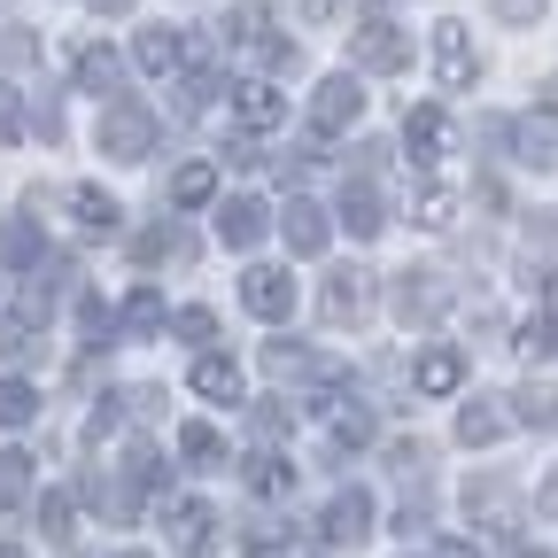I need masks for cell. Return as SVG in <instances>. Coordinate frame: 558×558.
Masks as SVG:
<instances>
[{
  "instance_id": "1",
  "label": "cell",
  "mask_w": 558,
  "mask_h": 558,
  "mask_svg": "<svg viewBox=\"0 0 558 558\" xmlns=\"http://www.w3.org/2000/svg\"><path fill=\"white\" fill-rule=\"evenodd\" d=\"M156 148V109H140V101H117L109 117H101V156H117V163H140Z\"/></svg>"
},
{
  "instance_id": "2",
  "label": "cell",
  "mask_w": 558,
  "mask_h": 558,
  "mask_svg": "<svg viewBox=\"0 0 558 558\" xmlns=\"http://www.w3.org/2000/svg\"><path fill=\"white\" fill-rule=\"evenodd\" d=\"M357 117H365V86L349 78V70H333V78L318 86V101H311V132H341Z\"/></svg>"
},
{
  "instance_id": "3",
  "label": "cell",
  "mask_w": 558,
  "mask_h": 558,
  "mask_svg": "<svg viewBox=\"0 0 558 558\" xmlns=\"http://www.w3.org/2000/svg\"><path fill=\"white\" fill-rule=\"evenodd\" d=\"M357 70H373V78H396V70H411V39L396 32V24H365L357 32Z\"/></svg>"
},
{
  "instance_id": "4",
  "label": "cell",
  "mask_w": 558,
  "mask_h": 558,
  "mask_svg": "<svg viewBox=\"0 0 558 558\" xmlns=\"http://www.w3.org/2000/svg\"><path fill=\"white\" fill-rule=\"evenodd\" d=\"M241 303H248L256 318H288V311H295V279L271 271V264H256V271L241 279Z\"/></svg>"
},
{
  "instance_id": "5",
  "label": "cell",
  "mask_w": 558,
  "mask_h": 558,
  "mask_svg": "<svg viewBox=\"0 0 558 558\" xmlns=\"http://www.w3.org/2000/svg\"><path fill=\"white\" fill-rule=\"evenodd\" d=\"M442 303H450V288H442L435 271H403V279H396V318H403V326H427Z\"/></svg>"
},
{
  "instance_id": "6",
  "label": "cell",
  "mask_w": 558,
  "mask_h": 558,
  "mask_svg": "<svg viewBox=\"0 0 558 558\" xmlns=\"http://www.w3.org/2000/svg\"><path fill=\"white\" fill-rule=\"evenodd\" d=\"M279 233H288V248H295V256H318V248H326V209L295 194L288 209H279Z\"/></svg>"
},
{
  "instance_id": "7",
  "label": "cell",
  "mask_w": 558,
  "mask_h": 558,
  "mask_svg": "<svg viewBox=\"0 0 558 558\" xmlns=\"http://www.w3.org/2000/svg\"><path fill=\"white\" fill-rule=\"evenodd\" d=\"M403 148H411V163H442V148H450V117H442V109H411Z\"/></svg>"
},
{
  "instance_id": "8",
  "label": "cell",
  "mask_w": 558,
  "mask_h": 558,
  "mask_svg": "<svg viewBox=\"0 0 558 558\" xmlns=\"http://www.w3.org/2000/svg\"><path fill=\"white\" fill-rule=\"evenodd\" d=\"M218 241H226V248H256V241H264V202H256V194H233V202L218 209Z\"/></svg>"
},
{
  "instance_id": "9",
  "label": "cell",
  "mask_w": 558,
  "mask_h": 558,
  "mask_svg": "<svg viewBox=\"0 0 558 558\" xmlns=\"http://www.w3.org/2000/svg\"><path fill=\"white\" fill-rule=\"evenodd\" d=\"M458 380H465V357H458V349H427V357H418V373H411L418 396H450Z\"/></svg>"
},
{
  "instance_id": "10",
  "label": "cell",
  "mask_w": 558,
  "mask_h": 558,
  "mask_svg": "<svg viewBox=\"0 0 558 558\" xmlns=\"http://www.w3.org/2000/svg\"><path fill=\"white\" fill-rule=\"evenodd\" d=\"M435 70H442V86H465L473 78V47L458 24H435Z\"/></svg>"
},
{
  "instance_id": "11",
  "label": "cell",
  "mask_w": 558,
  "mask_h": 558,
  "mask_svg": "<svg viewBox=\"0 0 558 558\" xmlns=\"http://www.w3.org/2000/svg\"><path fill=\"white\" fill-rule=\"evenodd\" d=\"M233 117H241V132H271V124H288V101H279L271 86H241Z\"/></svg>"
},
{
  "instance_id": "12",
  "label": "cell",
  "mask_w": 558,
  "mask_h": 558,
  "mask_svg": "<svg viewBox=\"0 0 558 558\" xmlns=\"http://www.w3.org/2000/svg\"><path fill=\"white\" fill-rule=\"evenodd\" d=\"M194 396H209V403H241V365H233V357H202V365H194Z\"/></svg>"
},
{
  "instance_id": "13",
  "label": "cell",
  "mask_w": 558,
  "mask_h": 558,
  "mask_svg": "<svg viewBox=\"0 0 558 558\" xmlns=\"http://www.w3.org/2000/svg\"><path fill=\"white\" fill-rule=\"evenodd\" d=\"M365 527H373V497H357V488L333 497V512H326V535H333V543H357Z\"/></svg>"
},
{
  "instance_id": "14",
  "label": "cell",
  "mask_w": 558,
  "mask_h": 558,
  "mask_svg": "<svg viewBox=\"0 0 558 558\" xmlns=\"http://www.w3.org/2000/svg\"><path fill=\"white\" fill-rule=\"evenodd\" d=\"M132 54H140V70H156V78H171V70L186 62V39H179V32H140V47H132Z\"/></svg>"
},
{
  "instance_id": "15",
  "label": "cell",
  "mask_w": 558,
  "mask_h": 558,
  "mask_svg": "<svg viewBox=\"0 0 558 558\" xmlns=\"http://www.w3.org/2000/svg\"><path fill=\"white\" fill-rule=\"evenodd\" d=\"M341 226L357 233V241H373V233L388 226V218H380V194H373V186H349V194H341Z\"/></svg>"
},
{
  "instance_id": "16",
  "label": "cell",
  "mask_w": 558,
  "mask_h": 558,
  "mask_svg": "<svg viewBox=\"0 0 558 558\" xmlns=\"http://www.w3.org/2000/svg\"><path fill=\"white\" fill-rule=\"evenodd\" d=\"M209 194H218V163H186V171L171 179V202H179V209H202Z\"/></svg>"
},
{
  "instance_id": "17",
  "label": "cell",
  "mask_w": 558,
  "mask_h": 558,
  "mask_svg": "<svg viewBox=\"0 0 558 558\" xmlns=\"http://www.w3.org/2000/svg\"><path fill=\"white\" fill-rule=\"evenodd\" d=\"M171 527H179V550H186V558H202V550H209V527H218V520H209V505H179V512H171Z\"/></svg>"
},
{
  "instance_id": "18",
  "label": "cell",
  "mask_w": 558,
  "mask_h": 558,
  "mask_svg": "<svg viewBox=\"0 0 558 558\" xmlns=\"http://www.w3.org/2000/svg\"><path fill=\"white\" fill-rule=\"evenodd\" d=\"M70 202H78V226H86V233H117V218H124V209H117L101 186H78Z\"/></svg>"
},
{
  "instance_id": "19",
  "label": "cell",
  "mask_w": 558,
  "mask_h": 558,
  "mask_svg": "<svg viewBox=\"0 0 558 558\" xmlns=\"http://www.w3.org/2000/svg\"><path fill=\"white\" fill-rule=\"evenodd\" d=\"M70 70H78L86 94H109V86H117V54H109V47H78V62H70Z\"/></svg>"
},
{
  "instance_id": "20",
  "label": "cell",
  "mask_w": 558,
  "mask_h": 558,
  "mask_svg": "<svg viewBox=\"0 0 558 558\" xmlns=\"http://www.w3.org/2000/svg\"><path fill=\"white\" fill-rule=\"evenodd\" d=\"M520 148H527L520 163H535V171L558 163V124H550V117H527V124H520Z\"/></svg>"
},
{
  "instance_id": "21",
  "label": "cell",
  "mask_w": 558,
  "mask_h": 558,
  "mask_svg": "<svg viewBox=\"0 0 558 558\" xmlns=\"http://www.w3.org/2000/svg\"><path fill=\"white\" fill-rule=\"evenodd\" d=\"M357 311H365V279H357V271H341L333 288H326V318H357Z\"/></svg>"
},
{
  "instance_id": "22",
  "label": "cell",
  "mask_w": 558,
  "mask_h": 558,
  "mask_svg": "<svg viewBox=\"0 0 558 558\" xmlns=\"http://www.w3.org/2000/svg\"><path fill=\"white\" fill-rule=\"evenodd\" d=\"M179 450H186L194 465H209V458H226V435H218V427H202V418H194V427H179Z\"/></svg>"
},
{
  "instance_id": "23",
  "label": "cell",
  "mask_w": 558,
  "mask_h": 558,
  "mask_svg": "<svg viewBox=\"0 0 558 558\" xmlns=\"http://www.w3.org/2000/svg\"><path fill=\"white\" fill-rule=\"evenodd\" d=\"M458 435H465V442H497V435H505V418L488 411V403H465V411H458Z\"/></svg>"
},
{
  "instance_id": "24",
  "label": "cell",
  "mask_w": 558,
  "mask_h": 558,
  "mask_svg": "<svg viewBox=\"0 0 558 558\" xmlns=\"http://www.w3.org/2000/svg\"><path fill=\"white\" fill-rule=\"evenodd\" d=\"M32 411H39V396H32L24 380H0V427H24Z\"/></svg>"
},
{
  "instance_id": "25",
  "label": "cell",
  "mask_w": 558,
  "mask_h": 558,
  "mask_svg": "<svg viewBox=\"0 0 558 558\" xmlns=\"http://www.w3.org/2000/svg\"><path fill=\"white\" fill-rule=\"evenodd\" d=\"M124 326H132V333H148V326H163V295H156V288H140V295L124 303Z\"/></svg>"
},
{
  "instance_id": "26",
  "label": "cell",
  "mask_w": 558,
  "mask_h": 558,
  "mask_svg": "<svg viewBox=\"0 0 558 558\" xmlns=\"http://www.w3.org/2000/svg\"><path fill=\"white\" fill-rule=\"evenodd\" d=\"M248 481H256V497H288V488H295V473L279 465V458H256V473H248Z\"/></svg>"
},
{
  "instance_id": "27",
  "label": "cell",
  "mask_w": 558,
  "mask_h": 558,
  "mask_svg": "<svg viewBox=\"0 0 558 558\" xmlns=\"http://www.w3.org/2000/svg\"><path fill=\"white\" fill-rule=\"evenodd\" d=\"M550 349H558L550 318H527V326H520V357H550Z\"/></svg>"
},
{
  "instance_id": "28",
  "label": "cell",
  "mask_w": 558,
  "mask_h": 558,
  "mask_svg": "<svg viewBox=\"0 0 558 558\" xmlns=\"http://www.w3.org/2000/svg\"><path fill=\"white\" fill-rule=\"evenodd\" d=\"M488 9H497L505 24H543V9H550V0H488Z\"/></svg>"
},
{
  "instance_id": "29",
  "label": "cell",
  "mask_w": 558,
  "mask_h": 558,
  "mask_svg": "<svg viewBox=\"0 0 558 558\" xmlns=\"http://www.w3.org/2000/svg\"><path fill=\"white\" fill-rule=\"evenodd\" d=\"M0 357H32V326H16V318H0Z\"/></svg>"
},
{
  "instance_id": "30",
  "label": "cell",
  "mask_w": 558,
  "mask_h": 558,
  "mask_svg": "<svg viewBox=\"0 0 558 558\" xmlns=\"http://www.w3.org/2000/svg\"><path fill=\"white\" fill-rule=\"evenodd\" d=\"M0 62L24 70V62H32V32H0Z\"/></svg>"
},
{
  "instance_id": "31",
  "label": "cell",
  "mask_w": 558,
  "mask_h": 558,
  "mask_svg": "<svg viewBox=\"0 0 558 558\" xmlns=\"http://www.w3.org/2000/svg\"><path fill=\"white\" fill-rule=\"evenodd\" d=\"M179 333H186V341H209V333H218V318H209V311H179Z\"/></svg>"
},
{
  "instance_id": "32",
  "label": "cell",
  "mask_w": 558,
  "mask_h": 558,
  "mask_svg": "<svg viewBox=\"0 0 558 558\" xmlns=\"http://www.w3.org/2000/svg\"><path fill=\"white\" fill-rule=\"evenodd\" d=\"M39 520H47V535H70V497H47Z\"/></svg>"
},
{
  "instance_id": "33",
  "label": "cell",
  "mask_w": 558,
  "mask_h": 558,
  "mask_svg": "<svg viewBox=\"0 0 558 558\" xmlns=\"http://www.w3.org/2000/svg\"><path fill=\"white\" fill-rule=\"evenodd\" d=\"M0 140H24V109H16V94H0Z\"/></svg>"
},
{
  "instance_id": "34",
  "label": "cell",
  "mask_w": 558,
  "mask_h": 558,
  "mask_svg": "<svg viewBox=\"0 0 558 558\" xmlns=\"http://www.w3.org/2000/svg\"><path fill=\"white\" fill-rule=\"evenodd\" d=\"M418 226H450V194H427V202H418Z\"/></svg>"
},
{
  "instance_id": "35",
  "label": "cell",
  "mask_w": 558,
  "mask_h": 558,
  "mask_svg": "<svg viewBox=\"0 0 558 558\" xmlns=\"http://www.w3.org/2000/svg\"><path fill=\"white\" fill-rule=\"evenodd\" d=\"M535 505H543V512H558V473L543 481V497H535Z\"/></svg>"
},
{
  "instance_id": "36",
  "label": "cell",
  "mask_w": 558,
  "mask_h": 558,
  "mask_svg": "<svg viewBox=\"0 0 558 558\" xmlns=\"http://www.w3.org/2000/svg\"><path fill=\"white\" fill-rule=\"evenodd\" d=\"M442 558H481V550L473 543H442Z\"/></svg>"
},
{
  "instance_id": "37",
  "label": "cell",
  "mask_w": 558,
  "mask_h": 558,
  "mask_svg": "<svg viewBox=\"0 0 558 558\" xmlns=\"http://www.w3.org/2000/svg\"><path fill=\"white\" fill-rule=\"evenodd\" d=\"M94 9H109V16H124V9H132V0H94Z\"/></svg>"
},
{
  "instance_id": "38",
  "label": "cell",
  "mask_w": 558,
  "mask_h": 558,
  "mask_svg": "<svg viewBox=\"0 0 558 558\" xmlns=\"http://www.w3.org/2000/svg\"><path fill=\"white\" fill-rule=\"evenodd\" d=\"M0 558H24V550H0Z\"/></svg>"
},
{
  "instance_id": "39",
  "label": "cell",
  "mask_w": 558,
  "mask_h": 558,
  "mask_svg": "<svg viewBox=\"0 0 558 558\" xmlns=\"http://www.w3.org/2000/svg\"><path fill=\"white\" fill-rule=\"evenodd\" d=\"M124 558H148V550H124Z\"/></svg>"
},
{
  "instance_id": "40",
  "label": "cell",
  "mask_w": 558,
  "mask_h": 558,
  "mask_svg": "<svg viewBox=\"0 0 558 558\" xmlns=\"http://www.w3.org/2000/svg\"><path fill=\"white\" fill-rule=\"evenodd\" d=\"M256 558H264V550H256Z\"/></svg>"
}]
</instances>
